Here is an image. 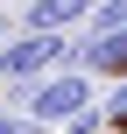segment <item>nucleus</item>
<instances>
[{"label": "nucleus", "mask_w": 127, "mask_h": 134, "mask_svg": "<svg viewBox=\"0 0 127 134\" xmlns=\"http://www.w3.org/2000/svg\"><path fill=\"white\" fill-rule=\"evenodd\" d=\"M78 71L85 78H127V28L120 35H78Z\"/></svg>", "instance_id": "obj_4"}, {"label": "nucleus", "mask_w": 127, "mask_h": 134, "mask_svg": "<svg viewBox=\"0 0 127 134\" xmlns=\"http://www.w3.org/2000/svg\"><path fill=\"white\" fill-rule=\"evenodd\" d=\"M92 7L99 0H28L21 35H78V28H92Z\"/></svg>", "instance_id": "obj_3"}, {"label": "nucleus", "mask_w": 127, "mask_h": 134, "mask_svg": "<svg viewBox=\"0 0 127 134\" xmlns=\"http://www.w3.org/2000/svg\"><path fill=\"white\" fill-rule=\"evenodd\" d=\"M127 28V0H99V7H92V28H85V35H120Z\"/></svg>", "instance_id": "obj_5"}, {"label": "nucleus", "mask_w": 127, "mask_h": 134, "mask_svg": "<svg viewBox=\"0 0 127 134\" xmlns=\"http://www.w3.org/2000/svg\"><path fill=\"white\" fill-rule=\"evenodd\" d=\"M21 113H28L35 127H57L64 134L78 113H92V78H85V71H49L42 85L21 92Z\"/></svg>", "instance_id": "obj_2"}, {"label": "nucleus", "mask_w": 127, "mask_h": 134, "mask_svg": "<svg viewBox=\"0 0 127 134\" xmlns=\"http://www.w3.org/2000/svg\"><path fill=\"white\" fill-rule=\"evenodd\" d=\"M49 71H78V35H7L0 42V85L28 92Z\"/></svg>", "instance_id": "obj_1"}, {"label": "nucleus", "mask_w": 127, "mask_h": 134, "mask_svg": "<svg viewBox=\"0 0 127 134\" xmlns=\"http://www.w3.org/2000/svg\"><path fill=\"white\" fill-rule=\"evenodd\" d=\"M99 113H106V120H113V127H127V78H120V85H113V99H106V106H99Z\"/></svg>", "instance_id": "obj_6"}, {"label": "nucleus", "mask_w": 127, "mask_h": 134, "mask_svg": "<svg viewBox=\"0 0 127 134\" xmlns=\"http://www.w3.org/2000/svg\"><path fill=\"white\" fill-rule=\"evenodd\" d=\"M0 99H7V85H0Z\"/></svg>", "instance_id": "obj_7"}]
</instances>
